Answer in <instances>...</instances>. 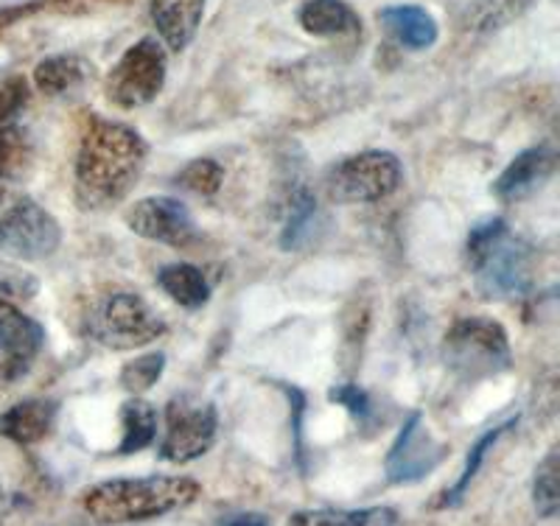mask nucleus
Wrapping results in <instances>:
<instances>
[{"mask_svg": "<svg viewBox=\"0 0 560 526\" xmlns=\"http://www.w3.org/2000/svg\"><path fill=\"white\" fill-rule=\"evenodd\" d=\"M149 147L132 127L93 115L79 140L73 199L84 213H102L129 197L147 168Z\"/></svg>", "mask_w": 560, "mask_h": 526, "instance_id": "1", "label": "nucleus"}, {"mask_svg": "<svg viewBox=\"0 0 560 526\" xmlns=\"http://www.w3.org/2000/svg\"><path fill=\"white\" fill-rule=\"evenodd\" d=\"M199 495L202 484L191 476H129L93 484L82 495V510L96 524L121 526L191 507Z\"/></svg>", "mask_w": 560, "mask_h": 526, "instance_id": "2", "label": "nucleus"}, {"mask_svg": "<svg viewBox=\"0 0 560 526\" xmlns=\"http://www.w3.org/2000/svg\"><path fill=\"white\" fill-rule=\"evenodd\" d=\"M465 260L485 300H513L533 289V253L502 219H488L468 233Z\"/></svg>", "mask_w": 560, "mask_h": 526, "instance_id": "3", "label": "nucleus"}, {"mask_svg": "<svg viewBox=\"0 0 560 526\" xmlns=\"http://www.w3.org/2000/svg\"><path fill=\"white\" fill-rule=\"evenodd\" d=\"M443 362L459 378H490L513 364L508 330L488 317H468L452 325L443 339Z\"/></svg>", "mask_w": 560, "mask_h": 526, "instance_id": "4", "label": "nucleus"}, {"mask_svg": "<svg viewBox=\"0 0 560 526\" xmlns=\"http://www.w3.org/2000/svg\"><path fill=\"white\" fill-rule=\"evenodd\" d=\"M88 328L90 337L102 348L138 350L158 342L166 334V319L160 317L140 294L118 292L109 294L93 308Z\"/></svg>", "mask_w": 560, "mask_h": 526, "instance_id": "5", "label": "nucleus"}, {"mask_svg": "<svg viewBox=\"0 0 560 526\" xmlns=\"http://www.w3.org/2000/svg\"><path fill=\"white\" fill-rule=\"evenodd\" d=\"M401 177V160L393 152L368 149L334 165L325 179V194L337 204H373L393 197Z\"/></svg>", "mask_w": 560, "mask_h": 526, "instance_id": "6", "label": "nucleus"}, {"mask_svg": "<svg viewBox=\"0 0 560 526\" xmlns=\"http://www.w3.org/2000/svg\"><path fill=\"white\" fill-rule=\"evenodd\" d=\"M168 59L160 39L143 37L129 45L107 77V98L121 109L152 104L166 84Z\"/></svg>", "mask_w": 560, "mask_h": 526, "instance_id": "7", "label": "nucleus"}, {"mask_svg": "<svg viewBox=\"0 0 560 526\" xmlns=\"http://www.w3.org/2000/svg\"><path fill=\"white\" fill-rule=\"evenodd\" d=\"M62 244V227L54 213L34 199H20L0 219V253H9L20 260L51 258Z\"/></svg>", "mask_w": 560, "mask_h": 526, "instance_id": "8", "label": "nucleus"}, {"mask_svg": "<svg viewBox=\"0 0 560 526\" xmlns=\"http://www.w3.org/2000/svg\"><path fill=\"white\" fill-rule=\"evenodd\" d=\"M219 418L210 404H188L174 398L166 406V434L160 443V459L166 463H194L213 448Z\"/></svg>", "mask_w": 560, "mask_h": 526, "instance_id": "9", "label": "nucleus"}, {"mask_svg": "<svg viewBox=\"0 0 560 526\" xmlns=\"http://www.w3.org/2000/svg\"><path fill=\"white\" fill-rule=\"evenodd\" d=\"M446 457L448 445L438 443L423 425V414L412 412L404 420L401 432H398L387 459H384V474H387L389 484L423 482Z\"/></svg>", "mask_w": 560, "mask_h": 526, "instance_id": "10", "label": "nucleus"}, {"mask_svg": "<svg viewBox=\"0 0 560 526\" xmlns=\"http://www.w3.org/2000/svg\"><path fill=\"white\" fill-rule=\"evenodd\" d=\"M127 227L135 235L166 247H194L202 238L188 204L174 197H147L127 213Z\"/></svg>", "mask_w": 560, "mask_h": 526, "instance_id": "11", "label": "nucleus"}, {"mask_svg": "<svg viewBox=\"0 0 560 526\" xmlns=\"http://www.w3.org/2000/svg\"><path fill=\"white\" fill-rule=\"evenodd\" d=\"M43 342V325L9 300H0V381H18L26 375Z\"/></svg>", "mask_w": 560, "mask_h": 526, "instance_id": "12", "label": "nucleus"}, {"mask_svg": "<svg viewBox=\"0 0 560 526\" xmlns=\"http://www.w3.org/2000/svg\"><path fill=\"white\" fill-rule=\"evenodd\" d=\"M555 165H558V154L552 152V147L527 149L516 160H510V165L499 174L490 190L502 202H522L552 179Z\"/></svg>", "mask_w": 560, "mask_h": 526, "instance_id": "13", "label": "nucleus"}, {"mask_svg": "<svg viewBox=\"0 0 560 526\" xmlns=\"http://www.w3.org/2000/svg\"><path fill=\"white\" fill-rule=\"evenodd\" d=\"M208 0H152L149 17L160 34V45L172 54H183L197 37Z\"/></svg>", "mask_w": 560, "mask_h": 526, "instance_id": "14", "label": "nucleus"}, {"mask_svg": "<svg viewBox=\"0 0 560 526\" xmlns=\"http://www.w3.org/2000/svg\"><path fill=\"white\" fill-rule=\"evenodd\" d=\"M59 406L48 398H28L0 414V434L14 445H37L51 434Z\"/></svg>", "mask_w": 560, "mask_h": 526, "instance_id": "15", "label": "nucleus"}, {"mask_svg": "<svg viewBox=\"0 0 560 526\" xmlns=\"http://www.w3.org/2000/svg\"><path fill=\"white\" fill-rule=\"evenodd\" d=\"M378 23L387 32V37L395 39L407 51H427L440 37L438 20L423 7H412V3L384 7L378 12Z\"/></svg>", "mask_w": 560, "mask_h": 526, "instance_id": "16", "label": "nucleus"}, {"mask_svg": "<svg viewBox=\"0 0 560 526\" xmlns=\"http://www.w3.org/2000/svg\"><path fill=\"white\" fill-rule=\"evenodd\" d=\"M300 28L312 37H357L362 20L345 0H303L298 9Z\"/></svg>", "mask_w": 560, "mask_h": 526, "instance_id": "17", "label": "nucleus"}, {"mask_svg": "<svg viewBox=\"0 0 560 526\" xmlns=\"http://www.w3.org/2000/svg\"><path fill=\"white\" fill-rule=\"evenodd\" d=\"M158 285L166 292L168 300L188 311H199L210 300V283L202 269L191 264H172L158 272Z\"/></svg>", "mask_w": 560, "mask_h": 526, "instance_id": "18", "label": "nucleus"}, {"mask_svg": "<svg viewBox=\"0 0 560 526\" xmlns=\"http://www.w3.org/2000/svg\"><path fill=\"white\" fill-rule=\"evenodd\" d=\"M516 425H518V418H508L504 423L488 429L482 437H477V443H471V451H468V457H465V465H463V474H459V479L454 482V488H448L446 493L440 495L434 507H440V510L457 507L459 501H463V495L468 493V488H471L474 479H477L479 470H482V463H485V457H488V451L493 448V445H497L499 440H502L504 434L510 432V429H516Z\"/></svg>", "mask_w": 560, "mask_h": 526, "instance_id": "19", "label": "nucleus"}, {"mask_svg": "<svg viewBox=\"0 0 560 526\" xmlns=\"http://www.w3.org/2000/svg\"><path fill=\"white\" fill-rule=\"evenodd\" d=\"M158 437V409L143 398H129L121 406V445L115 454H138Z\"/></svg>", "mask_w": 560, "mask_h": 526, "instance_id": "20", "label": "nucleus"}, {"mask_svg": "<svg viewBox=\"0 0 560 526\" xmlns=\"http://www.w3.org/2000/svg\"><path fill=\"white\" fill-rule=\"evenodd\" d=\"M88 77V62L82 57H77V54H54V57H45L34 68V84L45 95L68 93V90L79 87Z\"/></svg>", "mask_w": 560, "mask_h": 526, "instance_id": "21", "label": "nucleus"}, {"mask_svg": "<svg viewBox=\"0 0 560 526\" xmlns=\"http://www.w3.org/2000/svg\"><path fill=\"white\" fill-rule=\"evenodd\" d=\"M398 513L393 507L364 510H300L289 526H395Z\"/></svg>", "mask_w": 560, "mask_h": 526, "instance_id": "22", "label": "nucleus"}, {"mask_svg": "<svg viewBox=\"0 0 560 526\" xmlns=\"http://www.w3.org/2000/svg\"><path fill=\"white\" fill-rule=\"evenodd\" d=\"M34 140L23 127L7 124L0 127V179H23L32 172Z\"/></svg>", "mask_w": 560, "mask_h": 526, "instance_id": "23", "label": "nucleus"}, {"mask_svg": "<svg viewBox=\"0 0 560 526\" xmlns=\"http://www.w3.org/2000/svg\"><path fill=\"white\" fill-rule=\"evenodd\" d=\"M317 224V199L308 188H294L289 202V217L280 230V247L300 249L306 247Z\"/></svg>", "mask_w": 560, "mask_h": 526, "instance_id": "24", "label": "nucleus"}, {"mask_svg": "<svg viewBox=\"0 0 560 526\" xmlns=\"http://www.w3.org/2000/svg\"><path fill=\"white\" fill-rule=\"evenodd\" d=\"M524 0H468L463 9V28L468 34H493L516 17Z\"/></svg>", "mask_w": 560, "mask_h": 526, "instance_id": "25", "label": "nucleus"}, {"mask_svg": "<svg viewBox=\"0 0 560 526\" xmlns=\"http://www.w3.org/2000/svg\"><path fill=\"white\" fill-rule=\"evenodd\" d=\"M558 463H560V451L558 445L547 451V457L538 463L533 479V504L535 513L541 518H555L560 507V490H558Z\"/></svg>", "mask_w": 560, "mask_h": 526, "instance_id": "26", "label": "nucleus"}, {"mask_svg": "<svg viewBox=\"0 0 560 526\" xmlns=\"http://www.w3.org/2000/svg\"><path fill=\"white\" fill-rule=\"evenodd\" d=\"M166 370V353H143L129 359L121 367V387L127 389L132 398H140L143 393L154 387Z\"/></svg>", "mask_w": 560, "mask_h": 526, "instance_id": "27", "label": "nucleus"}, {"mask_svg": "<svg viewBox=\"0 0 560 526\" xmlns=\"http://www.w3.org/2000/svg\"><path fill=\"white\" fill-rule=\"evenodd\" d=\"M177 183L183 185V188L199 194V197H213L224 183V168L217 163V160H210V157L191 160V163L185 165L183 172H179Z\"/></svg>", "mask_w": 560, "mask_h": 526, "instance_id": "28", "label": "nucleus"}, {"mask_svg": "<svg viewBox=\"0 0 560 526\" xmlns=\"http://www.w3.org/2000/svg\"><path fill=\"white\" fill-rule=\"evenodd\" d=\"M39 292V278L20 264L0 260V300H32Z\"/></svg>", "mask_w": 560, "mask_h": 526, "instance_id": "29", "label": "nucleus"}, {"mask_svg": "<svg viewBox=\"0 0 560 526\" xmlns=\"http://www.w3.org/2000/svg\"><path fill=\"white\" fill-rule=\"evenodd\" d=\"M28 98H32V84L26 77L14 73V77L0 79V127L12 124V118L23 113Z\"/></svg>", "mask_w": 560, "mask_h": 526, "instance_id": "30", "label": "nucleus"}, {"mask_svg": "<svg viewBox=\"0 0 560 526\" xmlns=\"http://www.w3.org/2000/svg\"><path fill=\"white\" fill-rule=\"evenodd\" d=\"M328 395H331L334 404L345 406L350 418L357 420V423L373 420V398H370L362 387H357V384H339V387H334Z\"/></svg>", "mask_w": 560, "mask_h": 526, "instance_id": "31", "label": "nucleus"}, {"mask_svg": "<svg viewBox=\"0 0 560 526\" xmlns=\"http://www.w3.org/2000/svg\"><path fill=\"white\" fill-rule=\"evenodd\" d=\"M219 526H272L261 513H230L219 518Z\"/></svg>", "mask_w": 560, "mask_h": 526, "instance_id": "32", "label": "nucleus"}, {"mask_svg": "<svg viewBox=\"0 0 560 526\" xmlns=\"http://www.w3.org/2000/svg\"><path fill=\"white\" fill-rule=\"evenodd\" d=\"M7 510H9L7 493H3V488H0V526H3V518H7Z\"/></svg>", "mask_w": 560, "mask_h": 526, "instance_id": "33", "label": "nucleus"}, {"mask_svg": "<svg viewBox=\"0 0 560 526\" xmlns=\"http://www.w3.org/2000/svg\"><path fill=\"white\" fill-rule=\"evenodd\" d=\"M0 202H3V185H0Z\"/></svg>", "mask_w": 560, "mask_h": 526, "instance_id": "34", "label": "nucleus"}]
</instances>
